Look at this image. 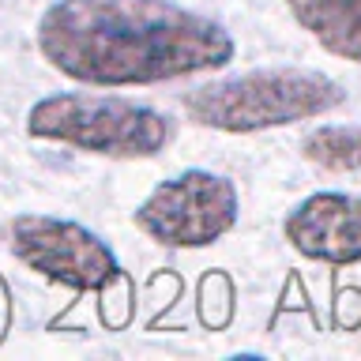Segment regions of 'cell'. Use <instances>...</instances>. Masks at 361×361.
Wrapping results in <instances>:
<instances>
[{
  "instance_id": "obj_7",
  "label": "cell",
  "mask_w": 361,
  "mask_h": 361,
  "mask_svg": "<svg viewBox=\"0 0 361 361\" xmlns=\"http://www.w3.org/2000/svg\"><path fill=\"white\" fill-rule=\"evenodd\" d=\"M286 8L320 49L361 64V0H286Z\"/></svg>"
},
{
  "instance_id": "obj_2",
  "label": "cell",
  "mask_w": 361,
  "mask_h": 361,
  "mask_svg": "<svg viewBox=\"0 0 361 361\" xmlns=\"http://www.w3.org/2000/svg\"><path fill=\"white\" fill-rule=\"evenodd\" d=\"M343 87L312 68H256L245 75L211 79L185 94V117L200 128L252 135L324 117L343 106Z\"/></svg>"
},
{
  "instance_id": "obj_5",
  "label": "cell",
  "mask_w": 361,
  "mask_h": 361,
  "mask_svg": "<svg viewBox=\"0 0 361 361\" xmlns=\"http://www.w3.org/2000/svg\"><path fill=\"white\" fill-rule=\"evenodd\" d=\"M11 256L23 267L68 290H102L121 279V264L113 248L94 230L56 214H19L8 226Z\"/></svg>"
},
{
  "instance_id": "obj_4",
  "label": "cell",
  "mask_w": 361,
  "mask_h": 361,
  "mask_svg": "<svg viewBox=\"0 0 361 361\" xmlns=\"http://www.w3.org/2000/svg\"><path fill=\"white\" fill-rule=\"evenodd\" d=\"M237 219H241L237 185L211 169H185L162 180L135 207V226L166 248H207L230 233Z\"/></svg>"
},
{
  "instance_id": "obj_1",
  "label": "cell",
  "mask_w": 361,
  "mask_h": 361,
  "mask_svg": "<svg viewBox=\"0 0 361 361\" xmlns=\"http://www.w3.org/2000/svg\"><path fill=\"white\" fill-rule=\"evenodd\" d=\"M38 53L83 87H151L233 61V34L173 0H56L34 30Z\"/></svg>"
},
{
  "instance_id": "obj_6",
  "label": "cell",
  "mask_w": 361,
  "mask_h": 361,
  "mask_svg": "<svg viewBox=\"0 0 361 361\" xmlns=\"http://www.w3.org/2000/svg\"><path fill=\"white\" fill-rule=\"evenodd\" d=\"M282 233L293 252H301L305 259L354 267L361 264V196L312 192L286 214Z\"/></svg>"
},
{
  "instance_id": "obj_8",
  "label": "cell",
  "mask_w": 361,
  "mask_h": 361,
  "mask_svg": "<svg viewBox=\"0 0 361 361\" xmlns=\"http://www.w3.org/2000/svg\"><path fill=\"white\" fill-rule=\"evenodd\" d=\"M301 154L331 173H354L361 169V124H320L305 135Z\"/></svg>"
},
{
  "instance_id": "obj_3",
  "label": "cell",
  "mask_w": 361,
  "mask_h": 361,
  "mask_svg": "<svg viewBox=\"0 0 361 361\" xmlns=\"http://www.w3.org/2000/svg\"><path fill=\"white\" fill-rule=\"evenodd\" d=\"M27 135L102 158H154L173 140V124L143 102L68 90L38 98L27 109Z\"/></svg>"
}]
</instances>
